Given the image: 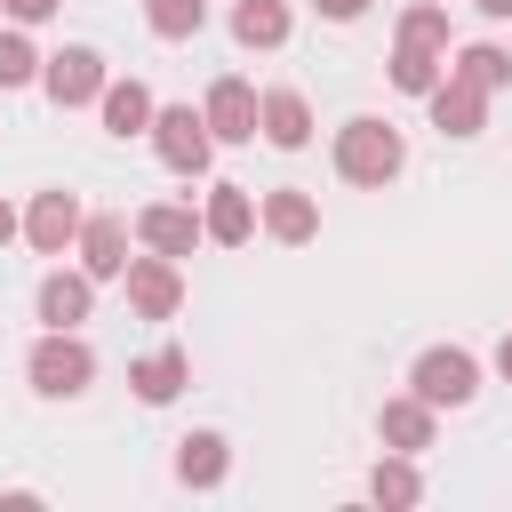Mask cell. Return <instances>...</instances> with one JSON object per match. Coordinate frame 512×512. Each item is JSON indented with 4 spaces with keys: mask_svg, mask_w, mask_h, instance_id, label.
Listing matches in <instances>:
<instances>
[{
    "mask_svg": "<svg viewBox=\"0 0 512 512\" xmlns=\"http://www.w3.org/2000/svg\"><path fill=\"white\" fill-rule=\"evenodd\" d=\"M128 312L136 320H176V304H184V272H176V256H128Z\"/></svg>",
    "mask_w": 512,
    "mask_h": 512,
    "instance_id": "6",
    "label": "cell"
},
{
    "mask_svg": "<svg viewBox=\"0 0 512 512\" xmlns=\"http://www.w3.org/2000/svg\"><path fill=\"white\" fill-rule=\"evenodd\" d=\"M96 104H104V128H112V136H152V112H160V104H152L144 80H104Z\"/></svg>",
    "mask_w": 512,
    "mask_h": 512,
    "instance_id": "17",
    "label": "cell"
},
{
    "mask_svg": "<svg viewBox=\"0 0 512 512\" xmlns=\"http://www.w3.org/2000/svg\"><path fill=\"white\" fill-rule=\"evenodd\" d=\"M224 472H232V440L224 432H184L176 440V480L184 488H216Z\"/></svg>",
    "mask_w": 512,
    "mask_h": 512,
    "instance_id": "16",
    "label": "cell"
},
{
    "mask_svg": "<svg viewBox=\"0 0 512 512\" xmlns=\"http://www.w3.org/2000/svg\"><path fill=\"white\" fill-rule=\"evenodd\" d=\"M128 384H136V400L144 408H168L184 384H192V360L176 352V344H160V352H144V360H128Z\"/></svg>",
    "mask_w": 512,
    "mask_h": 512,
    "instance_id": "12",
    "label": "cell"
},
{
    "mask_svg": "<svg viewBox=\"0 0 512 512\" xmlns=\"http://www.w3.org/2000/svg\"><path fill=\"white\" fill-rule=\"evenodd\" d=\"M40 88H48V104H96L104 96V56L96 48H56L48 64H40Z\"/></svg>",
    "mask_w": 512,
    "mask_h": 512,
    "instance_id": "7",
    "label": "cell"
},
{
    "mask_svg": "<svg viewBox=\"0 0 512 512\" xmlns=\"http://www.w3.org/2000/svg\"><path fill=\"white\" fill-rule=\"evenodd\" d=\"M448 80V48H416V40H392V88L400 96H432Z\"/></svg>",
    "mask_w": 512,
    "mask_h": 512,
    "instance_id": "20",
    "label": "cell"
},
{
    "mask_svg": "<svg viewBox=\"0 0 512 512\" xmlns=\"http://www.w3.org/2000/svg\"><path fill=\"white\" fill-rule=\"evenodd\" d=\"M256 200H248V184H208V208H200V224H208V240L216 248H240L248 232H256Z\"/></svg>",
    "mask_w": 512,
    "mask_h": 512,
    "instance_id": "11",
    "label": "cell"
},
{
    "mask_svg": "<svg viewBox=\"0 0 512 512\" xmlns=\"http://www.w3.org/2000/svg\"><path fill=\"white\" fill-rule=\"evenodd\" d=\"M264 144H280V152H304V144H312V104H304V88H264Z\"/></svg>",
    "mask_w": 512,
    "mask_h": 512,
    "instance_id": "14",
    "label": "cell"
},
{
    "mask_svg": "<svg viewBox=\"0 0 512 512\" xmlns=\"http://www.w3.org/2000/svg\"><path fill=\"white\" fill-rule=\"evenodd\" d=\"M80 272L88 280H120L128 272V224L120 216H88L80 224Z\"/></svg>",
    "mask_w": 512,
    "mask_h": 512,
    "instance_id": "13",
    "label": "cell"
},
{
    "mask_svg": "<svg viewBox=\"0 0 512 512\" xmlns=\"http://www.w3.org/2000/svg\"><path fill=\"white\" fill-rule=\"evenodd\" d=\"M400 40H416V48H448V8H440V0L408 8V16H400Z\"/></svg>",
    "mask_w": 512,
    "mask_h": 512,
    "instance_id": "26",
    "label": "cell"
},
{
    "mask_svg": "<svg viewBox=\"0 0 512 512\" xmlns=\"http://www.w3.org/2000/svg\"><path fill=\"white\" fill-rule=\"evenodd\" d=\"M368 496H376V504H416V496H424V480H416V464L392 448V456L368 472Z\"/></svg>",
    "mask_w": 512,
    "mask_h": 512,
    "instance_id": "23",
    "label": "cell"
},
{
    "mask_svg": "<svg viewBox=\"0 0 512 512\" xmlns=\"http://www.w3.org/2000/svg\"><path fill=\"white\" fill-rule=\"evenodd\" d=\"M472 8H480V16H496V24L512 16V0H472Z\"/></svg>",
    "mask_w": 512,
    "mask_h": 512,
    "instance_id": "31",
    "label": "cell"
},
{
    "mask_svg": "<svg viewBox=\"0 0 512 512\" xmlns=\"http://www.w3.org/2000/svg\"><path fill=\"white\" fill-rule=\"evenodd\" d=\"M264 232H272V240H288V248H304V240L320 232V208H312V192H296V184L264 192Z\"/></svg>",
    "mask_w": 512,
    "mask_h": 512,
    "instance_id": "18",
    "label": "cell"
},
{
    "mask_svg": "<svg viewBox=\"0 0 512 512\" xmlns=\"http://www.w3.org/2000/svg\"><path fill=\"white\" fill-rule=\"evenodd\" d=\"M16 232H24V224H16V208H8V200H0V248H8V240H16Z\"/></svg>",
    "mask_w": 512,
    "mask_h": 512,
    "instance_id": "29",
    "label": "cell"
},
{
    "mask_svg": "<svg viewBox=\"0 0 512 512\" xmlns=\"http://www.w3.org/2000/svg\"><path fill=\"white\" fill-rule=\"evenodd\" d=\"M400 168H408V144H400L392 120L360 112V120L336 128V176H344V184H392Z\"/></svg>",
    "mask_w": 512,
    "mask_h": 512,
    "instance_id": "1",
    "label": "cell"
},
{
    "mask_svg": "<svg viewBox=\"0 0 512 512\" xmlns=\"http://www.w3.org/2000/svg\"><path fill=\"white\" fill-rule=\"evenodd\" d=\"M136 240H144L152 256H192V248L208 240V224H200L184 200H152V208L136 216Z\"/></svg>",
    "mask_w": 512,
    "mask_h": 512,
    "instance_id": "9",
    "label": "cell"
},
{
    "mask_svg": "<svg viewBox=\"0 0 512 512\" xmlns=\"http://www.w3.org/2000/svg\"><path fill=\"white\" fill-rule=\"evenodd\" d=\"M24 376H32L40 400H80V392L96 384V352L80 344V328H48V336L32 344V360H24Z\"/></svg>",
    "mask_w": 512,
    "mask_h": 512,
    "instance_id": "2",
    "label": "cell"
},
{
    "mask_svg": "<svg viewBox=\"0 0 512 512\" xmlns=\"http://www.w3.org/2000/svg\"><path fill=\"white\" fill-rule=\"evenodd\" d=\"M432 416H440V408H432V400H416V392H408V400H384L376 440H384V448H400V456H416V448H432Z\"/></svg>",
    "mask_w": 512,
    "mask_h": 512,
    "instance_id": "15",
    "label": "cell"
},
{
    "mask_svg": "<svg viewBox=\"0 0 512 512\" xmlns=\"http://www.w3.org/2000/svg\"><path fill=\"white\" fill-rule=\"evenodd\" d=\"M232 40L240 48H280L288 40V8L280 0H240L232 8Z\"/></svg>",
    "mask_w": 512,
    "mask_h": 512,
    "instance_id": "21",
    "label": "cell"
},
{
    "mask_svg": "<svg viewBox=\"0 0 512 512\" xmlns=\"http://www.w3.org/2000/svg\"><path fill=\"white\" fill-rule=\"evenodd\" d=\"M0 8H8V16H16V24H40V16H56V8H64V0H0Z\"/></svg>",
    "mask_w": 512,
    "mask_h": 512,
    "instance_id": "27",
    "label": "cell"
},
{
    "mask_svg": "<svg viewBox=\"0 0 512 512\" xmlns=\"http://www.w3.org/2000/svg\"><path fill=\"white\" fill-rule=\"evenodd\" d=\"M408 392L432 400V408H472V392H480V360H472L464 344H432V352L408 368Z\"/></svg>",
    "mask_w": 512,
    "mask_h": 512,
    "instance_id": "3",
    "label": "cell"
},
{
    "mask_svg": "<svg viewBox=\"0 0 512 512\" xmlns=\"http://www.w3.org/2000/svg\"><path fill=\"white\" fill-rule=\"evenodd\" d=\"M456 80H472V88H504L512 80V56L504 48H488V40H472V48H456V64H448Z\"/></svg>",
    "mask_w": 512,
    "mask_h": 512,
    "instance_id": "22",
    "label": "cell"
},
{
    "mask_svg": "<svg viewBox=\"0 0 512 512\" xmlns=\"http://www.w3.org/2000/svg\"><path fill=\"white\" fill-rule=\"evenodd\" d=\"M144 24H152L160 40H192V32L208 24V0H144Z\"/></svg>",
    "mask_w": 512,
    "mask_h": 512,
    "instance_id": "24",
    "label": "cell"
},
{
    "mask_svg": "<svg viewBox=\"0 0 512 512\" xmlns=\"http://www.w3.org/2000/svg\"><path fill=\"white\" fill-rule=\"evenodd\" d=\"M80 200L72 192H32V208H24V240L40 248V256H64V248H80Z\"/></svg>",
    "mask_w": 512,
    "mask_h": 512,
    "instance_id": "8",
    "label": "cell"
},
{
    "mask_svg": "<svg viewBox=\"0 0 512 512\" xmlns=\"http://www.w3.org/2000/svg\"><path fill=\"white\" fill-rule=\"evenodd\" d=\"M40 64H48V56H32V40H24V32H0V88L40 80Z\"/></svg>",
    "mask_w": 512,
    "mask_h": 512,
    "instance_id": "25",
    "label": "cell"
},
{
    "mask_svg": "<svg viewBox=\"0 0 512 512\" xmlns=\"http://www.w3.org/2000/svg\"><path fill=\"white\" fill-rule=\"evenodd\" d=\"M424 104H432V128H440V136H480V128H488V88H472V80H456V72H448Z\"/></svg>",
    "mask_w": 512,
    "mask_h": 512,
    "instance_id": "10",
    "label": "cell"
},
{
    "mask_svg": "<svg viewBox=\"0 0 512 512\" xmlns=\"http://www.w3.org/2000/svg\"><path fill=\"white\" fill-rule=\"evenodd\" d=\"M88 304H96V280H88V272H48V280H40V320H48V328H80Z\"/></svg>",
    "mask_w": 512,
    "mask_h": 512,
    "instance_id": "19",
    "label": "cell"
},
{
    "mask_svg": "<svg viewBox=\"0 0 512 512\" xmlns=\"http://www.w3.org/2000/svg\"><path fill=\"white\" fill-rule=\"evenodd\" d=\"M200 112H208V136H216V144H256V136H264V96H256L248 80H232V72L208 88Z\"/></svg>",
    "mask_w": 512,
    "mask_h": 512,
    "instance_id": "5",
    "label": "cell"
},
{
    "mask_svg": "<svg viewBox=\"0 0 512 512\" xmlns=\"http://www.w3.org/2000/svg\"><path fill=\"white\" fill-rule=\"evenodd\" d=\"M312 8H320V16H328V24H352V16H360V8H368V0H312Z\"/></svg>",
    "mask_w": 512,
    "mask_h": 512,
    "instance_id": "28",
    "label": "cell"
},
{
    "mask_svg": "<svg viewBox=\"0 0 512 512\" xmlns=\"http://www.w3.org/2000/svg\"><path fill=\"white\" fill-rule=\"evenodd\" d=\"M496 376H504V384H512V336H504V344H496Z\"/></svg>",
    "mask_w": 512,
    "mask_h": 512,
    "instance_id": "30",
    "label": "cell"
},
{
    "mask_svg": "<svg viewBox=\"0 0 512 512\" xmlns=\"http://www.w3.org/2000/svg\"><path fill=\"white\" fill-rule=\"evenodd\" d=\"M152 152H160L176 176H200V168H208V152H216L208 112H192V104H160V112H152Z\"/></svg>",
    "mask_w": 512,
    "mask_h": 512,
    "instance_id": "4",
    "label": "cell"
}]
</instances>
